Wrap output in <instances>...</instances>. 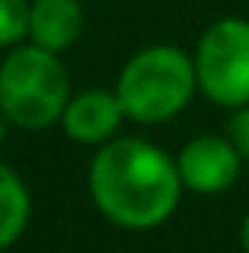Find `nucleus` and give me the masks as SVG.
<instances>
[{
  "label": "nucleus",
  "instance_id": "f257e3e1",
  "mask_svg": "<svg viewBox=\"0 0 249 253\" xmlns=\"http://www.w3.org/2000/svg\"><path fill=\"white\" fill-rule=\"evenodd\" d=\"M184 181L178 161L143 137H113L96 147L89 195L96 209L123 229H154L181 202Z\"/></svg>",
  "mask_w": 249,
  "mask_h": 253
},
{
  "label": "nucleus",
  "instance_id": "f03ea898",
  "mask_svg": "<svg viewBox=\"0 0 249 253\" xmlns=\"http://www.w3.org/2000/svg\"><path fill=\"white\" fill-rule=\"evenodd\" d=\"M198 92L195 55L178 44H150L140 48L116 79V96L133 124H167L174 120L191 96Z\"/></svg>",
  "mask_w": 249,
  "mask_h": 253
},
{
  "label": "nucleus",
  "instance_id": "7ed1b4c3",
  "mask_svg": "<svg viewBox=\"0 0 249 253\" xmlns=\"http://www.w3.org/2000/svg\"><path fill=\"white\" fill-rule=\"evenodd\" d=\"M72 99L69 72L58 51L41 44H14L0 62V113L17 130H48L62 124Z\"/></svg>",
  "mask_w": 249,
  "mask_h": 253
},
{
  "label": "nucleus",
  "instance_id": "20e7f679",
  "mask_svg": "<svg viewBox=\"0 0 249 253\" xmlns=\"http://www.w3.org/2000/svg\"><path fill=\"white\" fill-rule=\"evenodd\" d=\"M198 92L225 110L249 103V21L222 17L208 24L195 48Z\"/></svg>",
  "mask_w": 249,
  "mask_h": 253
},
{
  "label": "nucleus",
  "instance_id": "39448f33",
  "mask_svg": "<svg viewBox=\"0 0 249 253\" xmlns=\"http://www.w3.org/2000/svg\"><path fill=\"white\" fill-rule=\"evenodd\" d=\"M174 161H178L184 188L195 192V195L229 192L236 185L239 171H243L239 147L229 137H215V133H198L195 140H188Z\"/></svg>",
  "mask_w": 249,
  "mask_h": 253
},
{
  "label": "nucleus",
  "instance_id": "423d86ee",
  "mask_svg": "<svg viewBox=\"0 0 249 253\" xmlns=\"http://www.w3.org/2000/svg\"><path fill=\"white\" fill-rule=\"evenodd\" d=\"M126 120V110L116 96V89H82L69 99L65 113H62V130L69 140L89 144V147H103L106 140L116 137L120 124Z\"/></svg>",
  "mask_w": 249,
  "mask_h": 253
},
{
  "label": "nucleus",
  "instance_id": "0eeeda50",
  "mask_svg": "<svg viewBox=\"0 0 249 253\" xmlns=\"http://www.w3.org/2000/svg\"><path fill=\"white\" fill-rule=\"evenodd\" d=\"M82 3L79 0H31L28 38L48 51H65L82 35Z\"/></svg>",
  "mask_w": 249,
  "mask_h": 253
},
{
  "label": "nucleus",
  "instance_id": "6e6552de",
  "mask_svg": "<svg viewBox=\"0 0 249 253\" xmlns=\"http://www.w3.org/2000/svg\"><path fill=\"white\" fill-rule=\"evenodd\" d=\"M31 219V192L21 174L0 161V250L14 247Z\"/></svg>",
  "mask_w": 249,
  "mask_h": 253
},
{
  "label": "nucleus",
  "instance_id": "1a4fd4ad",
  "mask_svg": "<svg viewBox=\"0 0 249 253\" xmlns=\"http://www.w3.org/2000/svg\"><path fill=\"white\" fill-rule=\"evenodd\" d=\"M31 0H0V48H14L28 38Z\"/></svg>",
  "mask_w": 249,
  "mask_h": 253
},
{
  "label": "nucleus",
  "instance_id": "9d476101",
  "mask_svg": "<svg viewBox=\"0 0 249 253\" xmlns=\"http://www.w3.org/2000/svg\"><path fill=\"white\" fill-rule=\"evenodd\" d=\"M229 140L239 147L243 161H249V103L232 113V120H229Z\"/></svg>",
  "mask_w": 249,
  "mask_h": 253
},
{
  "label": "nucleus",
  "instance_id": "9b49d317",
  "mask_svg": "<svg viewBox=\"0 0 249 253\" xmlns=\"http://www.w3.org/2000/svg\"><path fill=\"white\" fill-rule=\"evenodd\" d=\"M239 240H243V250L249 253V212H246V219H243V233H239Z\"/></svg>",
  "mask_w": 249,
  "mask_h": 253
},
{
  "label": "nucleus",
  "instance_id": "f8f14e48",
  "mask_svg": "<svg viewBox=\"0 0 249 253\" xmlns=\"http://www.w3.org/2000/svg\"><path fill=\"white\" fill-rule=\"evenodd\" d=\"M7 126H10V120L0 113V147H3V140H7Z\"/></svg>",
  "mask_w": 249,
  "mask_h": 253
}]
</instances>
